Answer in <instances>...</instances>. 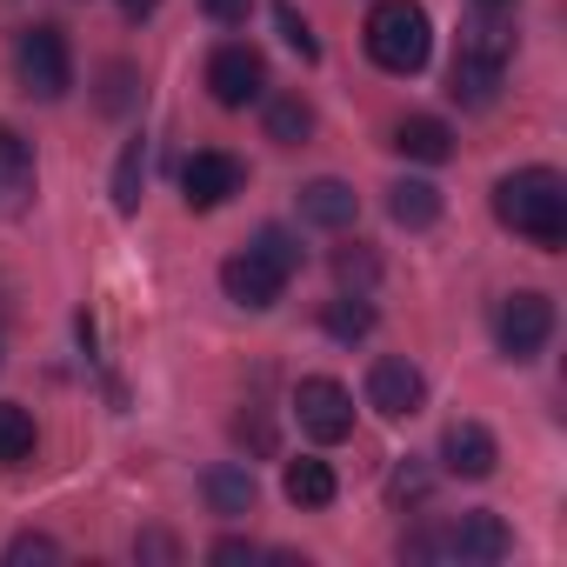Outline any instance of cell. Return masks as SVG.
<instances>
[{
	"label": "cell",
	"mask_w": 567,
	"mask_h": 567,
	"mask_svg": "<svg viewBox=\"0 0 567 567\" xmlns=\"http://www.w3.org/2000/svg\"><path fill=\"white\" fill-rule=\"evenodd\" d=\"M494 220L514 227L534 247H560L567 240V181L554 167H520L494 187Z\"/></svg>",
	"instance_id": "6da1fadb"
},
{
	"label": "cell",
	"mask_w": 567,
	"mask_h": 567,
	"mask_svg": "<svg viewBox=\"0 0 567 567\" xmlns=\"http://www.w3.org/2000/svg\"><path fill=\"white\" fill-rule=\"evenodd\" d=\"M361 34H368V61L381 74H421L434 54V21H427L421 0H374Z\"/></svg>",
	"instance_id": "7a4b0ae2"
},
{
	"label": "cell",
	"mask_w": 567,
	"mask_h": 567,
	"mask_svg": "<svg viewBox=\"0 0 567 567\" xmlns=\"http://www.w3.org/2000/svg\"><path fill=\"white\" fill-rule=\"evenodd\" d=\"M14 74H21V87H28L34 101H61V94L74 87V54H68V34H61L54 21L21 28V41H14Z\"/></svg>",
	"instance_id": "3957f363"
},
{
	"label": "cell",
	"mask_w": 567,
	"mask_h": 567,
	"mask_svg": "<svg viewBox=\"0 0 567 567\" xmlns=\"http://www.w3.org/2000/svg\"><path fill=\"white\" fill-rule=\"evenodd\" d=\"M494 341H501L507 361H534L554 341V301L540 288H514L501 301V315H494Z\"/></svg>",
	"instance_id": "277c9868"
},
{
	"label": "cell",
	"mask_w": 567,
	"mask_h": 567,
	"mask_svg": "<svg viewBox=\"0 0 567 567\" xmlns=\"http://www.w3.org/2000/svg\"><path fill=\"white\" fill-rule=\"evenodd\" d=\"M295 414H301V434L321 441V447H334V441L354 434V394L341 381H328V374H308L295 388Z\"/></svg>",
	"instance_id": "5b68a950"
},
{
	"label": "cell",
	"mask_w": 567,
	"mask_h": 567,
	"mask_svg": "<svg viewBox=\"0 0 567 567\" xmlns=\"http://www.w3.org/2000/svg\"><path fill=\"white\" fill-rule=\"evenodd\" d=\"M207 94H214L220 107H254V101L267 94V61H260V48H247V41L214 48V61H207Z\"/></svg>",
	"instance_id": "8992f818"
},
{
	"label": "cell",
	"mask_w": 567,
	"mask_h": 567,
	"mask_svg": "<svg viewBox=\"0 0 567 567\" xmlns=\"http://www.w3.org/2000/svg\"><path fill=\"white\" fill-rule=\"evenodd\" d=\"M421 401H427V374H421L408 354H381V361L368 368V408H374L381 421H414Z\"/></svg>",
	"instance_id": "52a82bcc"
},
{
	"label": "cell",
	"mask_w": 567,
	"mask_h": 567,
	"mask_svg": "<svg viewBox=\"0 0 567 567\" xmlns=\"http://www.w3.org/2000/svg\"><path fill=\"white\" fill-rule=\"evenodd\" d=\"M220 288H227V301H234V308L267 315V308L280 301V288H288V274H280L267 254L240 247V254H227V260H220Z\"/></svg>",
	"instance_id": "ba28073f"
},
{
	"label": "cell",
	"mask_w": 567,
	"mask_h": 567,
	"mask_svg": "<svg viewBox=\"0 0 567 567\" xmlns=\"http://www.w3.org/2000/svg\"><path fill=\"white\" fill-rule=\"evenodd\" d=\"M240 187H247V167H240L234 154H220V147H207V154H194V161L181 167V194H187V207H194V214H207V207L234 200Z\"/></svg>",
	"instance_id": "9c48e42d"
},
{
	"label": "cell",
	"mask_w": 567,
	"mask_h": 567,
	"mask_svg": "<svg viewBox=\"0 0 567 567\" xmlns=\"http://www.w3.org/2000/svg\"><path fill=\"white\" fill-rule=\"evenodd\" d=\"M441 540H447V560H474V567L514 554V527H507L501 514H461Z\"/></svg>",
	"instance_id": "30bf717a"
},
{
	"label": "cell",
	"mask_w": 567,
	"mask_h": 567,
	"mask_svg": "<svg viewBox=\"0 0 567 567\" xmlns=\"http://www.w3.org/2000/svg\"><path fill=\"white\" fill-rule=\"evenodd\" d=\"M441 461H447L454 481H487V474L501 467V441H494L481 421H454V427L441 434Z\"/></svg>",
	"instance_id": "8fae6325"
},
{
	"label": "cell",
	"mask_w": 567,
	"mask_h": 567,
	"mask_svg": "<svg viewBox=\"0 0 567 567\" xmlns=\"http://www.w3.org/2000/svg\"><path fill=\"white\" fill-rule=\"evenodd\" d=\"M200 494H207V507H214L220 520H240V514H254L260 481H254V467H247V461H220V467H207V474H200Z\"/></svg>",
	"instance_id": "7c38bea8"
},
{
	"label": "cell",
	"mask_w": 567,
	"mask_h": 567,
	"mask_svg": "<svg viewBox=\"0 0 567 567\" xmlns=\"http://www.w3.org/2000/svg\"><path fill=\"white\" fill-rule=\"evenodd\" d=\"M501 68L507 61H487V54H454V68H447V94L461 101V107H494L501 101Z\"/></svg>",
	"instance_id": "4fadbf2b"
},
{
	"label": "cell",
	"mask_w": 567,
	"mask_h": 567,
	"mask_svg": "<svg viewBox=\"0 0 567 567\" xmlns=\"http://www.w3.org/2000/svg\"><path fill=\"white\" fill-rule=\"evenodd\" d=\"M354 214H361V194H354L348 181L321 174V181L301 187V220H308V227H354Z\"/></svg>",
	"instance_id": "5bb4252c"
},
{
	"label": "cell",
	"mask_w": 567,
	"mask_h": 567,
	"mask_svg": "<svg viewBox=\"0 0 567 567\" xmlns=\"http://www.w3.org/2000/svg\"><path fill=\"white\" fill-rule=\"evenodd\" d=\"M394 154H408V161H421V167H441V161L454 154V127L434 121V114H408V121L394 127Z\"/></svg>",
	"instance_id": "9a60e30c"
},
{
	"label": "cell",
	"mask_w": 567,
	"mask_h": 567,
	"mask_svg": "<svg viewBox=\"0 0 567 567\" xmlns=\"http://www.w3.org/2000/svg\"><path fill=\"white\" fill-rule=\"evenodd\" d=\"M280 494H288L295 507H334L341 481H334V467H328V461L301 454V461H288V474H280Z\"/></svg>",
	"instance_id": "2e32d148"
},
{
	"label": "cell",
	"mask_w": 567,
	"mask_h": 567,
	"mask_svg": "<svg viewBox=\"0 0 567 567\" xmlns=\"http://www.w3.org/2000/svg\"><path fill=\"white\" fill-rule=\"evenodd\" d=\"M388 214H394V227L421 234V227L441 220V187H434V181H394V187H388Z\"/></svg>",
	"instance_id": "e0dca14e"
},
{
	"label": "cell",
	"mask_w": 567,
	"mask_h": 567,
	"mask_svg": "<svg viewBox=\"0 0 567 567\" xmlns=\"http://www.w3.org/2000/svg\"><path fill=\"white\" fill-rule=\"evenodd\" d=\"M34 194V154L14 127H0V207H21Z\"/></svg>",
	"instance_id": "ac0fdd59"
},
{
	"label": "cell",
	"mask_w": 567,
	"mask_h": 567,
	"mask_svg": "<svg viewBox=\"0 0 567 567\" xmlns=\"http://www.w3.org/2000/svg\"><path fill=\"white\" fill-rule=\"evenodd\" d=\"M260 121H267V141L274 147H308V134H315V107L301 94H274Z\"/></svg>",
	"instance_id": "d6986e66"
},
{
	"label": "cell",
	"mask_w": 567,
	"mask_h": 567,
	"mask_svg": "<svg viewBox=\"0 0 567 567\" xmlns=\"http://www.w3.org/2000/svg\"><path fill=\"white\" fill-rule=\"evenodd\" d=\"M141 187H147V141L134 134L114 161V214H141Z\"/></svg>",
	"instance_id": "ffe728a7"
},
{
	"label": "cell",
	"mask_w": 567,
	"mask_h": 567,
	"mask_svg": "<svg viewBox=\"0 0 567 567\" xmlns=\"http://www.w3.org/2000/svg\"><path fill=\"white\" fill-rule=\"evenodd\" d=\"M34 414L21 408V401H0V461L8 467H21V461H34Z\"/></svg>",
	"instance_id": "44dd1931"
},
{
	"label": "cell",
	"mask_w": 567,
	"mask_h": 567,
	"mask_svg": "<svg viewBox=\"0 0 567 567\" xmlns=\"http://www.w3.org/2000/svg\"><path fill=\"white\" fill-rule=\"evenodd\" d=\"M321 328H328L334 341H368V334H374V308H368V295H341V301H328V308H321Z\"/></svg>",
	"instance_id": "7402d4cb"
},
{
	"label": "cell",
	"mask_w": 567,
	"mask_h": 567,
	"mask_svg": "<svg viewBox=\"0 0 567 567\" xmlns=\"http://www.w3.org/2000/svg\"><path fill=\"white\" fill-rule=\"evenodd\" d=\"M334 280H341V295H368L374 280H381V260H374V247H368V240H348V247H334Z\"/></svg>",
	"instance_id": "603a6c76"
},
{
	"label": "cell",
	"mask_w": 567,
	"mask_h": 567,
	"mask_svg": "<svg viewBox=\"0 0 567 567\" xmlns=\"http://www.w3.org/2000/svg\"><path fill=\"white\" fill-rule=\"evenodd\" d=\"M461 54H487V61H507V54H514V34L494 21V8H487V14L461 34Z\"/></svg>",
	"instance_id": "cb8c5ba5"
},
{
	"label": "cell",
	"mask_w": 567,
	"mask_h": 567,
	"mask_svg": "<svg viewBox=\"0 0 567 567\" xmlns=\"http://www.w3.org/2000/svg\"><path fill=\"white\" fill-rule=\"evenodd\" d=\"M141 101V74L127 68V61H114L107 74H101V114H127Z\"/></svg>",
	"instance_id": "d4e9b609"
},
{
	"label": "cell",
	"mask_w": 567,
	"mask_h": 567,
	"mask_svg": "<svg viewBox=\"0 0 567 567\" xmlns=\"http://www.w3.org/2000/svg\"><path fill=\"white\" fill-rule=\"evenodd\" d=\"M274 21H280V41H288L301 61H321V41H315V28L301 21V8H295V0H274Z\"/></svg>",
	"instance_id": "484cf974"
},
{
	"label": "cell",
	"mask_w": 567,
	"mask_h": 567,
	"mask_svg": "<svg viewBox=\"0 0 567 567\" xmlns=\"http://www.w3.org/2000/svg\"><path fill=\"white\" fill-rule=\"evenodd\" d=\"M254 254H267V260H274L280 274H288V280L301 274V240H295L288 227H260V234H254Z\"/></svg>",
	"instance_id": "4316f807"
},
{
	"label": "cell",
	"mask_w": 567,
	"mask_h": 567,
	"mask_svg": "<svg viewBox=\"0 0 567 567\" xmlns=\"http://www.w3.org/2000/svg\"><path fill=\"white\" fill-rule=\"evenodd\" d=\"M427 487H434V474H427L421 461H401V467L388 474V501H394V507H421Z\"/></svg>",
	"instance_id": "83f0119b"
},
{
	"label": "cell",
	"mask_w": 567,
	"mask_h": 567,
	"mask_svg": "<svg viewBox=\"0 0 567 567\" xmlns=\"http://www.w3.org/2000/svg\"><path fill=\"white\" fill-rule=\"evenodd\" d=\"M34 560H41V567L61 560V540H54V534H14V540H8V567H34Z\"/></svg>",
	"instance_id": "f1b7e54d"
},
{
	"label": "cell",
	"mask_w": 567,
	"mask_h": 567,
	"mask_svg": "<svg viewBox=\"0 0 567 567\" xmlns=\"http://www.w3.org/2000/svg\"><path fill=\"white\" fill-rule=\"evenodd\" d=\"M447 554V540L434 534V527H414L408 540H401V560H441Z\"/></svg>",
	"instance_id": "f546056e"
},
{
	"label": "cell",
	"mask_w": 567,
	"mask_h": 567,
	"mask_svg": "<svg viewBox=\"0 0 567 567\" xmlns=\"http://www.w3.org/2000/svg\"><path fill=\"white\" fill-rule=\"evenodd\" d=\"M134 554H141V560H181V540L161 534V527H147V534L134 540Z\"/></svg>",
	"instance_id": "4dcf8cb0"
},
{
	"label": "cell",
	"mask_w": 567,
	"mask_h": 567,
	"mask_svg": "<svg viewBox=\"0 0 567 567\" xmlns=\"http://www.w3.org/2000/svg\"><path fill=\"white\" fill-rule=\"evenodd\" d=\"M200 8H207V21H220V28H240L254 0H200Z\"/></svg>",
	"instance_id": "1f68e13d"
},
{
	"label": "cell",
	"mask_w": 567,
	"mask_h": 567,
	"mask_svg": "<svg viewBox=\"0 0 567 567\" xmlns=\"http://www.w3.org/2000/svg\"><path fill=\"white\" fill-rule=\"evenodd\" d=\"M254 554H260V547H254V540H240V534H227V540H214V547H207V560H254Z\"/></svg>",
	"instance_id": "d6a6232c"
},
{
	"label": "cell",
	"mask_w": 567,
	"mask_h": 567,
	"mask_svg": "<svg viewBox=\"0 0 567 567\" xmlns=\"http://www.w3.org/2000/svg\"><path fill=\"white\" fill-rule=\"evenodd\" d=\"M154 8H161V0H121V14H127V21H147Z\"/></svg>",
	"instance_id": "836d02e7"
},
{
	"label": "cell",
	"mask_w": 567,
	"mask_h": 567,
	"mask_svg": "<svg viewBox=\"0 0 567 567\" xmlns=\"http://www.w3.org/2000/svg\"><path fill=\"white\" fill-rule=\"evenodd\" d=\"M481 8H514V0H481Z\"/></svg>",
	"instance_id": "e575fe53"
}]
</instances>
